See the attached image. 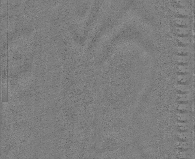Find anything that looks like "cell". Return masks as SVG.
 I'll return each instance as SVG.
<instances>
[{"label":"cell","mask_w":195,"mask_h":159,"mask_svg":"<svg viewBox=\"0 0 195 159\" xmlns=\"http://www.w3.org/2000/svg\"><path fill=\"white\" fill-rule=\"evenodd\" d=\"M191 118L192 115L189 113H179L177 114V118L180 122H188Z\"/></svg>","instance_id":"cell-2"},{"label":"cell","mask_w":195,"mask_h":159,"mask_svg":"<svg viewBox=\"0 0 195 159\" xmlns=\"http://www.w3.org/2000/svg\"><path fill=\"white\" fill-rule=\"evenodd\" d=\"M178 42L182 44L186 45L190 43V39L187 37H184V36H181V37H178L177 38Z\"/></svg>","instance_id":"cell-16"},{"label":"cell","mask_w":195,"mask_h":159,"mask_svg":"<svg viewBox=\"0 0 195 159\" xmlns=\"http://www.w3.org/2000/svg\"><path fill=\"white\" fill-rule=\"evenodd\" d=\"M176 32L180 36H184L188 35L190 29L187 27H179L176 28Z\"/></svg>","instance_id":"cell-6"},{"label":"cell","mask_w":195,"mask_h":159,"mask_svg":"<svg viewBox=\"0 0 195 159\" xmlns=\"http://www.w3.org/2000/svg\"><path fill=\"white\" fill-rule=\"evenodd\" d=\"M177 145L179 148L184 150H189L192 147V143L190 141H178Z\"/></svg>","instance_id":"cell-1"},{"label":"cell","mask_w":195,"mask_h":159,"mask_svg":"<svg viewBox=\"0 0 195 159\" xmlns=\"http://www.w3.org/2000/svg\"><path fill=\"white\" fill-rule=\"evenodd\" d=\"M190 11H191L190 10L187 8H185V7H180L176 10V12L178 14V15H180L183 17L188 16L190 15V13H191Z\"/></svg>","instance_id":"cell-10"},{"label":"cell","mask_w":195,"mask_h":159,"mask_svg":"<svg viewBox=\"0 0 195 159\" xmlns=\"http://www.w3.org/2000/svg\"><path fill=\"white\" fill-rule=\"evenodd\" d=\"M177 109L179 111H190L192 109V107L190 104L188 103H180L177 106Z\"/></svg>","instance_id":"cell-13"},{"label":"cell","mask_w":195,"mask_h":159,"mask_svg":"<svg viewBox=\"0 0 195 159\" xmlns=\"http://www.w3.org/2000/svg\"><path fill=\"white\" fill-rule=\"evenodd\" d=\"M176 50L177 52L178 53L179 55H184L190 52V49L189 47L186 46H180L177 47Z\"/></svg>","instance_id":"cell-12"},{"label":"cell","mask_w":195,"mask_h":159,"mask_svg":"<svg viewBox=\"0 0 195 159\" xmlns=\"http://www.w3.org/2000/svg\"><path fill=\"white\" fill-rule=\"evenodd\" d=\"M178 101L182 102L183 103H185L186 102L189 101L192 98V96L190 93H181L177 95Z\"/></svg>","instance_id":"cell-7"},{"label":"cell","mask_w":195,"mask_h":159,"mask_svg":"<svg viewBox=\"0 0 195 159\" xmlns=\"http://www.w3.org/2000/svg\"><path fill=\"white\" fill-rule=\"evenodd\" d=\"M179 130L182 131H188L190 128V124L188 122H179L177 124Z\"/></svg>","instance_id":"cell-11"},{"label":"cell","mask_w":195,"mask_h":159,"mask_svg":"<svg viewBox=\"0 0 195 159\" xmlns=\"http://www.w3.org/2000/svg\"><path fill=\"white\" fill-rule=\"evenodd\" d=\"M190 76L188 74H182L178 75L177 77V80L180 84H186L190 80Z\"/></svg>","instance_id":"cell-14"},{"label":"cell","mask_w":195,"mask_h":159,"mask_svg":"<svg viewBox=\"0 0 195 159\" xmlns=\"http://www.w3.org/2000/svg\"><path fill=\"white\" fill-rule=\"evenodd\" d=\"M177 70L181 73H187L190 71V67L186 65H180L177 67Z\"/></svg>","instance_id":"cell-15"},{"label":"cell","mask_w":195,"mask_h":159,"mask_svg":"<svg viewBox=\"0 0 195 159\" xmlns=\"http://www.w3.org/2000/svg\"><path fill=\"white\" fill-rule=\"evenodd\" d=\"M175 22L180 27H186L190 23V20L186 17H177L175 19Z\"/></svg>","instance_id":"cell-3"},{"label":"cell","mask_w":195,"mask_h":159,"mask_svg":"<svg viewBox=\"0 0 195 159\" xmlns=\"http://www.w3.org/2000/svg\"><path fill=\"white\" fill-rule=\"evenodd\" d=\"M177 89L182 93H187L190 90V88L188 84H179L176 86Z\"/></svg>","instance_id":"cell-9"},{"label":"cell","mask_w":195,"mask_h":159,"mask_svg":"<svg viewBox=\"0 0 195 159\" xmlns=\"http://www.w3.org/2000/svg\"><path fill=\"white\" fill-rule=\"evenodd\" d=\"M175 58L176 61L181 65H186L189 62L190 60L189 56L182 55L176 56Z\"/></svg>","instance_id":"cell-8"},{"label":"cell","mask_w":195,"mask_h":159,"mask_svg":"<svg viewBox=\"0 0 195 159\" xmlns=\"http://www.w3.org/2000/svg\"><path fill=\"white\" fill-rule=\"evenodd\" d=\"M178 156L180 159H190L192 156V152L190 150L181 151L178 153Z\"/></svg>","instance_id":"cell-5"},{"label":"cell","mask_w":195,"mask_h":159,"mask_svg":"<svg viewBox=\"0 0 195 159\" xmlns=\"http://www.w3.org/2000/svg\"><path fill=\"white\" fill-rule=\"evenodd\" d=\"M177 137L183 141H190L192 138V133L189 131H181L177 133Z\"/></svg>","instance_id":"cell-4"},{"label":"cell","mask_w":195,"mask_h":159,"mask_svg":"<svg viewBox=\"0 0 195 159\" xmlns=\"http://www.w3.org/2000/svg\"><path fill=\"white\" fill-rule=\"evenodd\" d=\"M176 2L179 5H180L181 6L183 7H186L188 4V2L186 1H184V0H183V1H177Z\"/></svg>","instance_id":"cell-17"}]
</instances>
